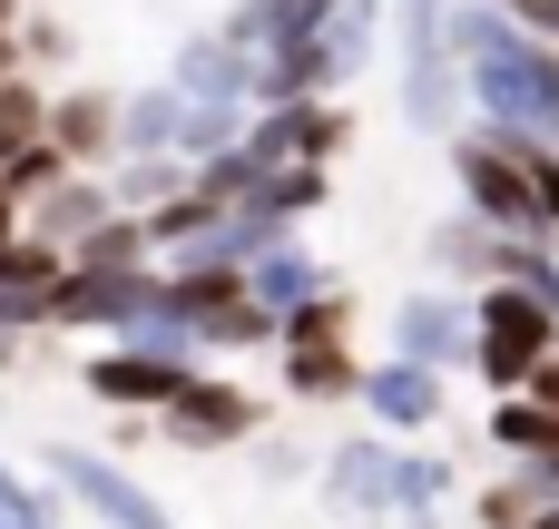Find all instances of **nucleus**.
Masks as SVG:
<instances>
[{"label":"nucleus","mask_w":559,"mask_h":529,"mask_svg":"<svg viewBox=\"0 0 559 529\" xmlns=\"http://www.w3.org/2000/svg\"><path fill=\"white\" fill-rule=\"evenodd\" d=\"M187 88L167 79V88H138V98H118V157H187Z\"/></svg>","instance_id":"nucleus-15"},{"label":"nucleus","mask_w":559,"mask_h":529,"mask_svg":"<svg viewBox=\"0 0 559 529\" xmlns=\"http://www.w3.org/2000/svg\"><path fill=\"white\" fill-rule=\"evenodd\" d=\"M442 491H452V471H442L432 452H393V520L403 529H432Z\"/></svg>","instance_id":"nucleus-21"},{"label":"nucleus","mask_w":559,"mask_h":529,"mask_svg":"<svg viewBox=\"0 0 559 529\" xmlns=\"http://www.w3.org/2000/svg\"><path fill=\"white\" fill-rule=\"evenodd\" d=\"M49 147H59L69 167L118 157V98H108V88H69V98H49Z\"/></svg>","instance_id":"nucleus-16"},{"label":"nucleus","mask_w":559,"mask_h":529,"mask_svg":"<svg viewBox=\"0 0 559 529\" xmlns=\"http://www.w3.org/2000/svg\"><path fill=\"white\" fill-rule=\"evenodd\" d=\"M393 353H423V363H472V294H403L393 304Z\"/></svg>","instance_id":"nucleus-11"},{"label":"nucleus","mask_w":559,"mask_h":529,"mask_svg":"<svg viewBox=\"0 0 559 529\" xmlns=\"http://www.w3.org/2000/svg\"><path fill=\"white\" fill-rule=\"evenodd\" d=\"M452 59H462V88L481 98V118L559 147V39H540L501 0H462L452 10Z\"/></svg>","instance_id":"nucleus-1"},{"label":"nucleus","mask_w":559,"mask_h":529,"mask_svg":"<svg viewBox=\"0 0 559 529\" xmlns=\"http://www.w3.org/2000/svg\"><path fill=\"white\" fill-rule=\"evenodd\" d=\"M108 206H118V196H108V187H98L88 167H59V177H49L39 196H29V236H49V245H79V236H88V226H98Z\"/></svg>","instance_id":"nucleus-17"},{"label":"nucleus","mask_w":559,"mask_h":529,"mask_svg":"<svg viewBox=\"0 0 559 529\" xmlns=\"http://www.w3.org/2000/svg\"><path fill=\"white\" fill-rule=\"evenodd\" d=\"M364 412H373V432H432L442 422V363H423V353L373 363L364 373Z\"/></svg>","instance_id":"nucleus-10"},{"label":"nucleus","mask_w":559,"mask_h":529,"mask_svg":"<svg viewBox=\"0 0 559 529\" xmlns=\"http://www.w3.org/2000/svg\"><path fill=\"white\" fill-rule=\"evenodd\" d=\"M167 304L187 314L197 344H265L275 334V314L255 304L246 265H167Z\"/></svg>","instance_id":"nucleus-6"},{"label":"nucleus","mask_w":559,"mask_h":529,"mask_svg":"<svg viewBox=\"0 0 559 529\" xmlns=\"http://www.w3.org/2000/svg\"><path fill=\"white\" fill-rule=\"evenodd\" d=\"M0 29H20V0H0Z\"/></svg>","instance_id":"nucleus-26"},{"label":"nucleus","mask_w":559,"mask_h":529,"mask_svg":"<svg viewBox=\"0 0 559 529\" xmlns=\"http://www.w3.org/2000/svg\"><path fill=\"white\" fill-rule=\"evenodd\" d=\"M29 520H49V510H39V491H29V481L0 461V529H29Z\"/></svg>","instance_id":"nucleus-24"},{"label":"nucleus","mask_w":559,"mask_h":529,"mask_svg":"<svg viewBox=\"0 0 559 529\" xmlns=\"http://www.w3.org/2000/svg\"><path fill=\"white\" fill-rule=\"evenodd\" d=\"M501 10H521V0H501Z\"/></svg>","instance_id":"nucleus-27"},{"label":"nucleus","mask_w":559,"mask_h":529,"mask_svg":"<svg viewBox=\"0 0 559 529\" xmlns=\"http://www.w3.org/2000/svg\"><path fill=\"white\" fill-rule=\"evenodd\" d=\"M255 471H265V481H295V471H305V452H295V442H265V452H255Z\"/></svg>","instance_id":"nucleus-25"},{"label":"nucleus","mask_w":559,"mask_h":529,"mask_svg":"<svg viewBox=\"0 0 559 529\" xmlns=\"http://www.w3.org/2000/svg\"><path fill=\"white\" fill-rule=\"evenodd\" d=\"M246 196L275 206V216H314V206H324V167H314V157H295V167H255Z\"/></svg>","instance_id":"nucleus-22"},{"label":"nucleus","mask_w":559,"mask_h":529,"mask_svg":"<svg viewBox=\"0 0 559 529\" xmlns=\"http://www.w3.org/2000/svg\"><path fill=\"white\" fill-rule=\"evenodd\" d=\"M383 20L403 29V118L452 137L462 118V59H452V0H383Z\"/></svg>","instance_id":"nucleus-4"},{"label":"nucleus","mask_w":559,"mask_h":529,"mask_svg":"<svg viewBox=\"0 0 559 529\" xmlns=\"http://www.w3.org/2000/svg\"><path fill=\"white\" fill-rule=\"evenodd\" d=\"M452 177H462V206H472L481 226H501V236H559L550 206H540V187H531L521 128H501V118H491V137H481V128H472V137H452Z\"/></svg>","instance_id":"nucleus-3"},{"label":"nucleus","mask_w":559,"mask_h":529,"mask_svg":"<svg viewBox=\"0 0 559 529\" xmlns=\"http://www.w3.org/2000/svg\"><path fill=\"white\" fill-rule=\"evenodd\" d=\"M157 422H167L177 452H226V442L255 432V402H246V383H226V373H187V383L157 402Z\"/></svg>","instance_id":"nucleus-7"},{"label":"nucleus","mask_w":559,"mask_h":529,"mask_svg":"<svg viewBox=\"0 0 559 529\" xmlns=\"http://www.w3.org/2000/svg\"><path fill=\"white\" fill-rule=\"evenodd\" d=\"M187 98H226V108H246L255 98V49H236L226 29H197L187 49H177V69H167Z\"/></svg>","instance_id":"nucleus-13"},{"label":"nucleus","mask_w":559,"mask_h":529,"mask_svg":"<svg viewBox=\"0 0 559 529\" xmlns=\"http://www.w3.org/2000/svg\"><path fill=\"white\" fill-rule=\"evenodd\" d=\"M246 147H255V167H295V157H334L344 147V118L324 108V88H305V98H265L255 118H246Z\"/></svg>","instance_id":"nucleus-8"},{"label":"nucleus","mask_w":559,"mask_h":529,"mask_svg":"<svg viewBox=\"0 0 559 529\" xmlns=\"http://www.w3.org/2000/svg\"><path fill=\"white\" fill-rule=\"evenodd\" d=\"M187 373H197L187 353H147V344H118V353H88V373H79V383H88L98 402H118V412H157V402H167Z\"/></svg>","instance_id":"nucleus-9"},{"label":"nucleus","mask_w":559,"mask_h":529,"mask_svg":"<svg viewBox=\"0 0 559 529\" xmlns=\"http://www.w3.org/2000/svg\"><path fill=\"white\" fill-rule=\"evenodd\" d=\"M550 245H559V236H550Z\"/></svg>","instance_id":"nucleus-28"},{"label":"nucleus","mask_w":559,"mask_h":529,"mask_svg":"<svg viewBox=\"0 0 559 529\" xmlns=\"http://www.w3.org/2000/svg\"><path fill=\"white\" fill-rule=\"evenodd\" d=\"M39 461H49V481L88 510L98 529H177V510L138 481V471H118L108 452H79V442H39Z\"/></svg>","instance_id":"nucleus-5"},{"label":"nucleus","mask_w":559,"mask_h":529,"mask_svg":"<svg viewBox=\"0 0 559 529\" xmlns=\"http://www.w3.org/2000/svg\"><path fill=\"white\" fill-rule=\"evenodd\" d=\"M550 344H559V304L540 285H521V275L472 285V363H481L491 393H521V383L550 363Z\"/></svg>","instance_id":"nucleus-2"},{"label":"nucleus","mask_w":559,"mask_h":529,"mask_svg":"<svg viewBox=\"0 0 559 529\" xmlns=\"http://www.w3.org/2000/svg\"><path fill=\"white\" fill-rule=\"evenodd\" d=\"M373 39H383V0H334V10H324V49H334V79L373 69Z\"/></svg>","instance_id":"nucleus-20"},{"label":"nucleus","mask_w":559,"mask_h":529,"mask_svg":"<svg viewBox=\"0 0 559 529\" xmlns=\"http://www.w3.org/2000/svg\"><path fill=\"white\" fill-rule=\"evenodd\" d=\"M69 275V245H49V236H10L0 245V324H49V285Z\"/></svg>","instance_id":"nucleus-12"},{"label":"nucleus","mask_w":559,"mask_h":529,"mask_svg":"<svg viewBox=\"0 0 559 529\" xmlns=\"http://www.w3.org/2000/svg\"><path fill=\"white\" fill-rule=\"evenodd\" d=\"M324 501L334 510H393V442L383 432H364V442H334L324 452Z\"/></svg>","instance_id":"nucleus-14"},{"label":"nucleus","mask_w":559,"mask_h":529,"mask_svg":"<svg viewBox=\"0 0 559 529\" xmlns=\"http://www.w3.org/2000/svg\"><path fill=\"white\" fill-rule=\"evenodd\" d=\"M177 187H187V177H177V157H118V187H108V196L147 216V206H167Z\"/></svg>","instance_id":"nucleus-23"},{"label":"nucleus","mask_w":559,"mask_h":529,"mask_svg":"<svg viewBox=\"0 0 559 529\" xmlns=\"http://www.w3.org/2000/svg\"><path fill=\"white\" fill-rule=\"evenodd\" d=\"M246 285H255V304H265V314L285 324L295 304H314V294H324V265H314V255H305V245L285 236V245H265V255L246 265Z\"/></svg>","instance_id":"nucleus-18"},{"label":"nucleus","mask_w":559,"mask_h":529,"mask_svg":"<svg viewBox=\"0 0 559 529\" xmlns=\"http://www.w3.org/2000/svg\"><path fill=\"white\" fill-rule=\"evenodd\" d=\"M491 452H511V461H550L559 452V412L540 393H501V412H491Z\"/></svg>","instance_id":"nucleus-19"}]
</instances>
